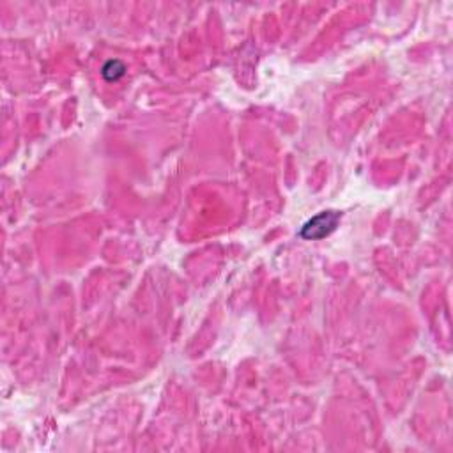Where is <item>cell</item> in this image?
<instances>
[{"mask_svg":"<svg viewBox=\"0 0 453 453\" xmlns=\"http://www.w3.org/2000/svg\"><path fill=\"white\" fill-rule=\"evenodd\" d=\"M340 218H342V212L339 211L319 212L317 217H314L312 220H308L303 225L301 230H299V237H303L306 241L323 239V237L330 236V234L336 229Z\"/></svg>","mask_w":453,"mask_h":453,"instance_id":"1","label":"cell"},{"mask_svg":"<svg viewBox=\"0 0 453 453\" xmlns=\"http://www.w3.org/2000/svg\"><path fill=\"white\" fill-rule=\"evenodd\" d=\"M124 73H126V68H124V64L121 61H108L101 70L103 78L108 80V82H115V80H119L121 77H124Z\"/></svg>","mask_w":453,"mask_h":453,"instance_id":"2","label":"cell"}]
</instances>
